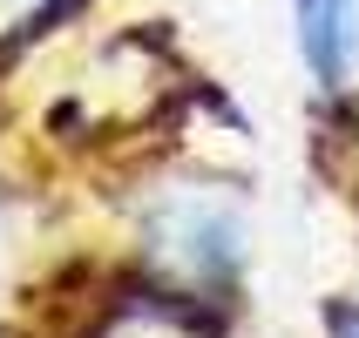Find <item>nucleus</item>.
<instances>
[{
    "instance_id": "1",
    "label": "nucleus",
    "mask_w": 359,
    "mask_h": 338,
    "mask_svg": "<svg viewBox=\"0 0 359 338\" xmlns=\"http://www.w3.org/2000/svg\"><path fill=\"white\" fill-rule=\"evenodd\" d=\"M299 55L325 95H339L359 61V0H299Z\"/></svg>"
},
{
    "instance_id": "2",
    "label": "nucleus",
    "mask_w": 359,
    "mask_h": 338,
    "mask_svg": "<svg viewBox=\"0 0 359 338\" xmlns=\"http://www.w3.org/2000/svg\"><path fill=\"white\" fill-rule=\"evenodd\" d=\"M163 237H170V258L190 264L197 284H224L244 264V230L231 217H217L210 203H177L163 217Z\"/></svg>"
},
{
    "instance_id": "3",
    "label": "nucleus",
    "mask_w": 359,
    "mask_h": 338,
    "mask_svg": "<svg viewBox=\"0 0 359 338\" xmlns=\"http://www.w3.org/2000/svg\"><path fill=\"white\" fill-rule=\"evenodd\" d=\"M325 332L332 338H359V304H325Z\"/></svg>"
}]
</instances>
